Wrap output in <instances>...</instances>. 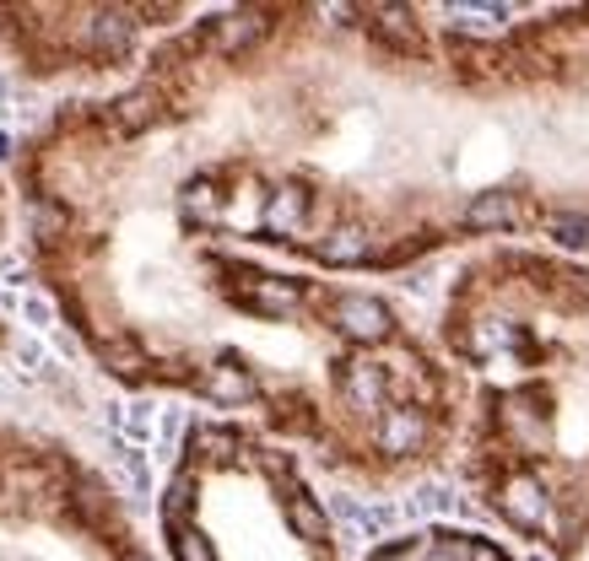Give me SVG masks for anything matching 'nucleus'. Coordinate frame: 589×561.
Masks as SVG:
<instances>
[{"mask_svg": "<svg viewBox=\"0 0 589 561\" xmlns=\"http://www.w3.org/2000/svg\"><path fill=\"white\" fill-rule=\"evenodd\" d=\"M427 335L455 384L449 459L476 513L547 561H589V259L476 248Z\"/></svg>", "mask_w": 589, "mask_h": 561, "instance_id": "7ed1b4c3", "label": "nucleus"}, {"mask_svg": "<svg viewBox=\"0 0 589 561\" xmlns=\"http://www.w3.org/2000/svg\"><path fill=\"white\" fill-rule=\"evenodd\" d=\"M363 561H519L498 534L465 523H417L406 534L379 540Z\"/></svg>", "mask_w": 589, "mask_h": 561, "instance_id": "0eeeda50", "label": "nucleus"}, {"mask_svg": "<svg viewBox=\"0 0 589 561\" xmlns=\"http://www.w3.org/2000/svg\"><path fill=\"white\" fill-rule=\"evenodd\" d=\"M0 561H163L82 448L0 421Z\"/></svg>", "mask_w": 589, "mask_h": 561, "instance_id": "39448f33", "label": "nucleus"}, {"mask_svg": "<svg viewBox=\"0 0 589 561\" xmlns=\"http://www.w3.org/2000/svg\"><path fill=\"white\" fill-rule=\"evenodd\" d=\"M28 265L87 361L254 421L331 476L406 486L455 442V384L389 292L250 254L184 205L158 76L49 109L11 157Z\"/></svg>", "mask_w": 589, "mask_h": 561, "instance_id": "f03ea898", "label": "nucleus"}, {"mask_svg": "<svg viewBox=\"0 0 589 561\" xmlns=\"http://www.w3.org/2000/svg\"><path fill=\"white\" fill-rule=\"evenodd\" d=\"M6 233H11V190H6V173H0V243H6ZM6 340H11V329L0 319V351H6Z\"/></svg>", "mask_w": 589, "mask_h": 561, "instance_id": "6e6552de", "label": "nucleus"}, {"mask_svg": "<svg viewBox=\"0 0 589 561\" xmlns=\"http://www.w3.org/2000/svg\"><path fill=\"white\" fill-rule=\"evenodd\" d=\"M163 561H341L303 453L238 416H195L158 491Z\"/></svg>", "mask_w": 589, "mask_h": 561, "instance_id": "20e7f679", "label": "nucleus"}, {"mask_svg": "<svg viewBox=\"0 0 589 561\" xmlns=\"http://www.w3.org/2000/svg\"><path fill=\"white\" fill-rule=\"evenodd\" d=\"M190 6H0V54L28 81H120Z\"/></svg>", "mask_w": 589, "mask_h": 561, "instance_id": "423d86ee", "label": "nucleus"}, {"mask_svg": "<svg viewBox=\"0 0 589 561\" xmlns=\"http://www.w3.org/2000/svg\"><path fill=\"white\" fill-rule=\"evenodd\" d=\"M141 65L190 216L250 254L336 280L589 259V6H222Z\"/></svg>", "mask_w": 589, "mask_h": 561, "instance_id": "f257e3e1", "label": "nucleus"}]
</instances>
